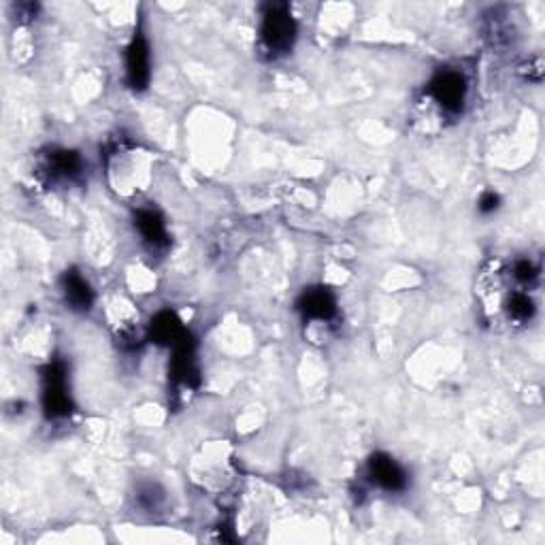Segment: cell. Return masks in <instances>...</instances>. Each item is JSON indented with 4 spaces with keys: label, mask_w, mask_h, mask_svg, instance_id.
<instances>
[{
    "label": "cell",
    "mask_w": 545,
    "mask_h": 545,
    "mask_svg": "<svg viewBox=\"0 0 545 545\" xmlns=\"http://www.w3.org/2000/svg\"><path fill=\"white\" fill-rule=\"evenodd\" d=\"M260 41L272 56L290 52L297 41V21L286 4H269L260 21Z\"/></svg>",
    "instance_id": "cell-1"
},
{
    "label": "cell",
    "mask_w": 545,
    "mask_h": 545,
    "mask_svg": "<svg viewBox=\"0 0 545 545\" xmlns=\"http://www.w3.org/2000/svg\"><path fill=\"white\" fill-rule=\"evenodd\" d=\"M428 96L433 98L445 113H460L467 101V79L454 69L439 70L428 84Z\"/></svg>",
    "instance_id": "cell-2"
},
{
    "label": "cell",
    "mask_w": 545,
    "mask_h": 545,
    "mask_svg": "<svg viewBox=\"0 0 545 545\" xmlns=\"http://www.w3.org/2000/svg\"><path fill=\"white\" fill-rule=\"evenodd\" d=\"M370 484L388 492H401L407 488V473L395 458L388 454H373L367 467Z\"/></svg>",
    "instance_id": "cell-3"
},
{
    "label": "cell",
    "mask_w": 545,
    "mask_h": 545,
    "mask_svg": "<svg viewBox=\"0 0 545 545\" xmlns=\"http://www.w3.org/2000/svg\"><path fill=\"white\" fill-rule=\"evenodd\" d=\"M43 401L49 416H67L70 411V396L67 378L58 367H49L45 375V386H43Z\"/></svg>",
    "instance_id": "cell-4"
},
{
    "label": "cell",
    "mask_w": 545,
    "mask_h": 545,
    "mask_svg": "<svg viewBox=\"0 0 545 545\" xmlns=\"http://www.w3.org/2000/svg\"><path fill=\"white\" fill-rule=\"evenodd\" d=\"M126 73L130 88L143 90L150 81V47L141 35H134L126 53Z\"/></svg>",
    "instance_id": "cell-5"
},
{
    "label": "cell",
    "mask_w": 545,
    "mask_h": 545,
    "mask_svg": "<svg viewBox=\"0 0 545 545\" xmlns=\"http://www.w3.org/2000/svg\"><path fill=\"white\" fill-rule=\"evenodd\" d=\"M81 168H84V162L75 151L58 150L45 158L43 173L52 182H75L81 175Z\"/></svg>",
    "instance_id": "cell-6"
},
{
    "label": "cell",
    "mask_w": 545,
    "mask_h": 545,
    "mask_svg": "<svg viewBox=\"0 0 545 545\" xmlns=\"http://www.w3.org/2000/svg\"><path fill=\"white\" fill-rule=\"evenodd\" d=\"M134 224L139 228V234L141 239H143V243L150 245L151 249H165L168 245L167 224L158 211L141 209L139 214H136Z\"/></svg>",
    "instance_id": "cell-7"
},
{
    "label": "cell",
    "mask_w": 545,
    "mask_h": 545,
    "mask_svg": "<svg viewBox=\"0 0 545 545\" xmlns=\"http://www.w3.org/2000/svg\"><path fill=\"white\" fill-rule=\"evenodd\" d=\"M298 309L307 320L324 321L337 313V303L335 297L326 288H315V290H307L303 294Z\"/></svg>",
    "instance_id": "cell-8"
},
{
    "label": "cell",
    "mask_w": 545,
    "mask_h": 545,
    "mask_svg": "<svg viewBox=\"0 0 545 545\" xmlns=\"http://www.w3.org/2000/svg\"><path fill=\"white\" fill-rule=\"evenodd\" d=\"M62 294L64 301L75 312H88L94 303V294H92L88 281L79 275V272H67L62 280Z\"/></svg>",
    "instance_id": "cell-9"
},
{
    "label": "cell",
    "mask_w": 545,
    "mask_h": 545,
    "mask_svg": "<svg viewBox=\"0 0 545 545\" xmlns=\"http://www.w3.org/2000/svg\"><path fill=\"white\" fill-rule=\"evenodd\" d=\"M505 309L509 320L516 321V324H526L535 315V303H533V298L525 290L511 292V297L507 298Z\"/></svg>",
    "instance_id": "cell-10"
},
{
    "label": "cell",
    "mask_w": 545,
    "mask_h": 545,
    "mask_svg": "<svg viewBox=\"0 0 545 545\" xmlns=\"http://www.w3.org/2000/svg\"><path fill=\"white\" fill-rule=\"evenodd\" d=\"M136 503L147 511L158 509L162 503V490L156 484H143V486L136 490Z\"/></svg>",
    "instance_id": "cell-11"
},
{
    "label": "cell",
    "mask_w": 545,
    "mask_h": 545,
    "mask_svg": "<svg viewBox=\"0 0 545 545\" xmlns=\"http://www.w3.org/2000/svg\"><path fill=\"white\" fill-rule=\"evenodd\" d=\"M514 280L520 283V286H525V290H528V286L537 283L539 269L531 260H517L514 264Z\"/></svg>",
    "instance_id": "cell-12"
},
{
    "label": "cell",
    "mask_w": 545,
    "mask_h": 545,
    "mask_svg": "<svg viewBox=\"0 0 545 545\" xmlns=\"http://www.w3.org/2000/svg\"><path fill=\"white\" fill-rule=\"evenodd\" d=\"M499 194H494V192H486V194H482V199H479V211H482V214H494V211L499 209Z\"/></svg>",
    "instance_id": "cell-13"
}]
</instances>
